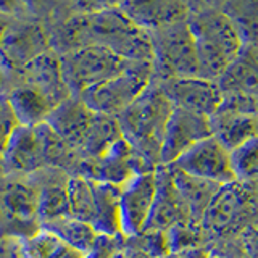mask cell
<instances>
[{"mask_svg":"<svg viewBox=\"0 0 258 258\" xmlns=\"http://www.w3.org/2000/svg\"><path fill=\"white\" fill-rule=\"evenodd\" d=\"M210 253L204 247H194V248H184L169 252L165 258H208Z\"/></svg>","mask_w":258,"mask_h":258,"instance_id":"e575fe53","label":"cell"},{"mask_svg":"<svg viewBox=\"0 0 258 258\" xmlns=\"http://www.w3.org/2000/svg\"><path fill=\"white\" fill-rule=\"evenodd\" d=\"M212 133L229 152L258 137V118L247 113L220 108L210 118Z\"/></svg>","mask_w":258,"mask_h":258,"instance_id":"44dd1931","label":"cell"},{"mask_svg":"<svg viewBox=\"0 0 258 258\" xmlns=\"http://www.w3.org/2000/svg\"><path fill=\"white\" fill-rule=\"evenodd\" d=\"M13 18H10V16H5V15H0V45H2L4 42V37L7 34V29L10 28Z\"/></svg>","mask_w":258,"mask_h":258,"instance_id":"d590c367","label":"cell"},{"mask_svg":"<svg viewBox=\"0 0 258 258\" xmlns=\"http://www.w3.org/2000/svg\"><path fill=\"white\" fill-rule=\"evenodd\" d=\"M127 237L124 234H99L94 247L84 258H124Z\"/></svg>","mask_w":258,"mask_h":258,"instance_id":"f546056e","label":"cell"},{"mask_svg":"<svg viewBox=\"0 0 258 258\" xmlns=\"http://www.w3.org/2000/svg\"><path fill=\"white\" fill-rule=\"evenodd\" d=\"M153 78L152 61H134L121 75L87 89L78 97L92 111L118 118L153 83Z\"/></svg>","mask_w":258,"mask_h":258,"instance_id":"ba28073f","label":"cell"},{"mask_svg":"<svg viewBox=\"0 0 258 258\" xmlns=\"http://www.w3.org/2000/svg\"><path fill=\"white\" fill-rule=\"evenodd\" d=\"M15 84H28L37 89L55 107L73 95L67 83H64L60 55L53 50H48L39 55L37 58L31 60L10 83L4 86V92Z\"/></svg>","mask_w":258,"mask_h":258,"instance_id":"5bb4252c","label":"cell"},{"mask_svg":"<svg viewBox=\"0 0 258 258\" xmlns=\"http://www.w3.org/2000/svg\"><path fill=\"white\" fill-rule=\"evenodd\" d=\"M70 216L94 224L95 190L94 181L83 176H71L70 181Z\"/></svg>","mask_w":258,"mask_h":258,"instance_id":"83f0119b","label":"cell"},{"mask_svg":"<svg viewBox=\"0 0 258 258\" xmlns=\"http://www.w3.org/2000/svg\"><path fill=\"white\" fill-rule=\"evenodd\" d=\"M158 86L173 103V107L189 110L208 118H212L220 110L224 99L218 81L202 76L160 79Z\"/></svg>","mask_w":258,"mask_h":258,"instance_id":"4fadbf2b","label":"cell"},{"mask_svg":"<svg viewBox=\"0 0 258 258\" xmlns=\"http://www.w3.org/2000/svg\"><path fill=\"white\" fill-rule=\"evenodd\" d=\"M20 248L21 258H84V253L47 229H40L32 237L20 242Z\"/></svg>","mask_w":258,"mask_h":258,"instance_id":"4316f807","label":"cell"},{"mask_svg":"<svg viewBox=\"0 0 258 258\" xmlns=\"http://www.w3.org/2000/svg\"><path fill=\"white\" fill-rule=\"evenodd\" d=\"M157 199L155 169L136 174L121 187L119 216L121 232L134 237L147 229Z\"/></svg>","mask_w":258,"mask_h":258,"instance_id":"8fae6325","label":"cell"},{"mask_svg":"<svg viewBox=\"0 0 258 258\" xmlns=\"http://www.w3.org/2000/svg\"><path fill=\"white\" fill-rule=\"evenodd\" d=\"M242 245L250 258H258V218L240 232Z\"/></svg>","mask_w":258,"mask_h":258,"instance_id":"836d02e7","label":"cell"},{"mask_svg":"<svg viewBox=\"0 0 258 258\" xmlns=\"http://www.w3.org/2000/svg\"><path fill=\"white\" fill-rule=\"evenodd\" d=\"M0 15L13 20H32V12L24 0H0Z\"/></svg>","mask_w":258,"mask_h":258,"instance_id":"d6a6232c","label":"cell"},{"mask_svg":"<svg viewBox=\"0 0 258 258\" xmlns=\"http://www.w3.org/2000/svg\"><path fill=\"white\" fill-rule=\"evenodd\" d=\"M171 166L181 169L185 174L220 185L237 181L231 152L215 136H210L194 145L190 150L171 163Z\"/></svg>","mask_w":258,"mask_h":258,"instance_id":"30bf717a","label":"cell"},{"mask_svg":"<svg viewBox=\"0 0 258 258\" xmlns=\"http://www.w3.org/2000/svg\"><path fill=\"white\" fill-rule=\"evenodd\" d=\"M16 123L20 126L34 127L47 121L55 105L37 89L28 84H15L4 92Z\"/></svg>","mask_w":258,"mask_h":258,"instance_id":"ffe728a7","label":"cell"},{"mask_svg":"<svg viewBox=\"0 0 258 258\" xmlns=\"http://www.w3.org/2000/svg\"><path fill=\"white\" fill-rule=\"evenodd\" d=\"M29 179L39 192L40 220L70 216V181L71 174L60 168L45 166L29 174Z\"/></svg>","mask_w":258,"mask_h":258,"instance_id":"e0dca14e","label":"cell"},{"mask_svg":"<svg viewBox=\"0 0 258 258\" xmlns=\"http://www.w3.org/2000/svg\"><path fill=\"white\" fill-rule=\"evenodd\" d=\"M208 258H223V256H218V255H212V253H210V256Z\"/></svg>","mask_w":258,"mask_h":258,"instance_id":"74e56055","label":"cell"},{"mask_svg":"<svg viewBox=\"0 0 258 258\" xmlns=\"http://www.w3.org/2000/svg\"><path fill=\"white\" fill-rule=\"evenodd\" d=\"M166 166L169 168V171H171V177H173V182L176 185L177 192L181 194L184 204L187 207L190 221L200 224L207 207L210 205V202H212V199L215 197V194L218 192V189H220L221 185L200 179V177H196V176L185 174L181 169H177L171 165H166Z\"/></svg>","mask_w":258,"mask_h":258,"instance_id":"603a6c76","label":"cell"},{"mask_svg":"<svg viewBox=\"0 0 258 258\" xmlns=\"http://www.w3.org/2000/svg\"><path fill=\"white\" fill-rule=\"evenodd\" d=\"M221 12L247 48H258V0H224Z\"/></svg>","mask_w":258,"mask_h":258,"instance_id":"484cf974","label":"cell"},{"mask_svg":"<svg viewBox=\"0 0 258 258\" xmlns=\"http://www.w3.org/2000/svg\"><path fill=\"white\" fill-rule=\"evenodd\" d=\"M121 137V127L118 123L116 116H108L102 115V113H95L94 121L89 133L84 139L83 147H81L79 153L83 158H97L103 155L105 152L110 150Z\"/></svg>","mask_w":258,"mask_h":258,"instance_id":"d4e9b609","label":"cell"},{"mask_svg":"<svg viewBox=\"0 0 258 258\" xmlns=\"http://www.w3.org/2000/svg\"><path fill=\"white\" fill-rule=\"evenodd\" d=\"M187 20L149 31L153 47V70L160 79L200 76L196 40Z\"/></svg>","mask_w":258,"mask_h":258,"instance_id":"8992f818","label":"cell"},{"mask_svg":"<svg viewBox=\"0 0 258 258\" xmlns=\"http://www.w3.org/2000/svg\"><path fill=\"white\" fill-rule=\"evenodd\" d=\"M216 81L224 95H258L256 48L245 47Z\"/></svg>","mask_w":258,"mask_h":258,"instance_id":"7402d4cb","label":"cell"},{"mask_svg":"<svg viewBox=\"0 0 258 258\" xmlns=\"http://www.w3.org/2000/svg\"><path fill=\"white\" fill-rule=\"evenodd\" d=\"M173 108V103L158 83H152L118 116L124 139L155 166L158 165L161 141Z\"/></svg>","mask_w":258,"mask_h":258,"instance_id":"7a4b0ae2","label":"cell"},{"mask_svg":"<svg viewBox=\"0 0 258 258\" xmlns=\"http://www.w3.org/2000/svg\"><path fill=\"white\" fill-rule=\"evenodd\" d=\"M189 26L196 40L200 76L218 79L245 48L237 29L221 10L204 8L189 15Z\"/></svg>","mask_w":258,"mask_h":258,"instance_id":"3957f363","label":"cell"},{"mask_svg":"<svg viewBox=\"0 0 258 258\" xmlns=\"http://www.w3.org/2000/svg\"><path fill=\"white\" fill-rule=\"evenodd\" d=\"M213 136L210 118L174 107L165 127L158 165H171L207 137Z\"/></svg>","mask_w":258,"mask_h":258,"instance_id":"7c38bea8","label":"cell"},{"mask_svg":"<svg viewBox=\"0 0 258 258\" xmlns=\"http://www.w3.org/2000/svg\"><path fill=\"white\" fill-rule=\"evenodd\" d=\"M95 111H92L78 95H71L52 110L45 123L75 150H81L89 133Z\"/></svg>","mask_w":258,"mask_h":258,"instance_id":"ac0fdd59","label":"cell"},{"mask_svg":"<svg viewBox=\"0 0 258 258\" xmlns=\"http://www.w3.org/2000/svg\"><path fill=\"white\" fill-rule=\"evenodd\" d=\"M42 229L53 232L63 242H67L70 247L76 248L78 252L84 255L94 247L95 240L100 234L92 224L81 221L73 216H60L53 218V220L42 221Z\"/></svg>","mask_w":258,"mask_h":258,"instance_id":"cb8c5ba5","label":"cell"},{"mask_svg":"<svg viewBox=\"0 0 258 258\" xmlns=\"http://www.w3.org/2000/svg\"><path fill=\"white\" fill-rule=\"evenodd\" d=\"M52 50L63 55L79 47L95 45L129 61H152L150 32L129 20L119 7L91 13H73L48 32Z\"/></svg>","mask_w":258,"mask_h":258,"instance_id":"6da1fadb","label":"cell"},{"mask_svg":"<svg viewBox=\"0 0 258 258\" xmlns=\"http://www.w3.org/2000/svg\"><path fill=\"white\" fill-rule=\"evenodd\" d=\"M75 13H91L119 7L123 0H64Z\"/></svg>","mask_w":258,"mask_h":258,"instance_id":"1f68e13d","label":"cell"},{"mask_svg":"<svg viewBox=\"0 0 258 258\" xmlns=\"http://www.w3.org/2000/svg\"><path fill=\"white\" fill-rule=\"evenodd\" d=\"M4 95V76H2V73H0V97Z\"/></svg>","mask_w":258,"mask_h":258,"instance_id":"8d00e7d4","label":"cell"},{"mask_svg":"<svg viewBox=\"0 0 258 258\" xmlns=\"http://www.w3.org/2000/svg\"><path fill=\"white\" fill-rule=\"evenodd\" d=\"M119 10L137 26L155 31L189 18V0H123Z\"/></svg>","mask_w":258,"mask_h":258,"instance_id":"2e32d148","label":"cell"},{"mask_svg":"<svg viewBox=\"0 0 258 258\" xmlns=\"http://www.w3.org/2000/svg\"><path fill=\"white\" fill-rule=\"evenodd\" d=\"M64 83L73 95H81L87 89L126 71L134 61H129L118 53L103 47L87 45L60 55Z\"/></svg>","mask_w":258,"mask_h":258,"instance_id":"52a82bcc","label":"cell"},{"mask_svg":"<svg viewBox=\"0 0 258 258\" xmlns=\"http://www.w3.org/2000/svg\"><path fill=\"white\" fill-rule=\"evenodd\" d=\"M42 229L39 192L29 176L0 177V239L23 242Z\"/></svg>","mask_w":258,"mask_h":258,"instance_id":"277c9868","label":"cell"},{"mask_svg":"<svg viewBox=\"0 0 258 258\" xmlns=\"http://www.w3.org/2000/svg\"><path fill=\"white\" fill-rule=\"evenodd\" d=\"M157 174V199L147 229L168 231L174 224L182 221H190L187 207H185L181 194L177 192L173 182L171 171L166 165H158L155 168Z\"/></svg>","mask_w":258,"mask_h":258,"instance_id":"d6986e66","label":"cell"},{"mask_svg":"<svg viewBox=\"0 0 258 258\" xmlns=\"http://www.w3.org/2000/svg\"><path fill=\"white\" fill-rule=\"evenodd\" d=\"M258 218V197L248 182L234 181L221 185L207 207L202 228L213 236L244 231Z\"/></svg>","mask_w":258,"mask_h":258,"instance_id":"5b68a950","label":"cell"},{"mask_svg":"<svg viewBox=\"0 0 258 258\" xmlns=\"http://www.w3.org/2000/svg\"><path fill=\"white\" fill-rule=\"evenodd\" d=\"M52 50L48 31L34 20H13L0 45V73L4 86L18 75L26 64Z\"/></svg>","mask_w":258,"mask_h":258,"instance_id":"9c48e42d","label":"cell"},{"mask_svg":"<svg viewBox=\"0 0 258 258\" xmlns=\"http://www.w3.org/2000/svg\"><path fill=\"white\" fill-rule=\"evenodd\" d=\"M237 181L252 184L258 181V137L231 152Z\"/></svg>","mask_w":258,"mask_h":258,"instance_id":"f1b7e54d","label":"cell"},{"mask_svg":"<svg viewBox=\"0 0 258 258\" xmlns=\"http://www.w3.org/2000/svg\"><path fill=\"white\" fill-rule=\"evenodd\" d=\"M44 144L37 126H16L7 144L2 158L4 174L29 176L45 168Z\"/></svg>","mask_w":258,"mask_h":258,"instance_id":"9a60e30c","label":"cell"},{"mask_svg":"<svg viewBox=\"0 0 258 258\" xmlns=\"http://www.w3.org/2000/svg\"><path fill=\"white\" fill-rule=\"evenodd\" d=\"M16 126H18V123H16L13 113L5 100V97L2 95L0 97V177L4 176V169H2L4 152L7 149L8 139H10V136Z\"/></svg>","mask_w":258,"mask_h":258,"instance_id":"4dcf8cb0","label":"cell"},{"mask_svg":"<svg viewBox=\"0 0 258 258\" xmlns=\"http://www.w3.org/2000/svg\"><path fill=\"white\" fill-rule=\"evenodd\" d=\"M256 53H258V48H256Z\"/></svg>","mask_w":258,"mask_h":258,"instance_id":"f35d334b","label":"cell"}]
</instances>
